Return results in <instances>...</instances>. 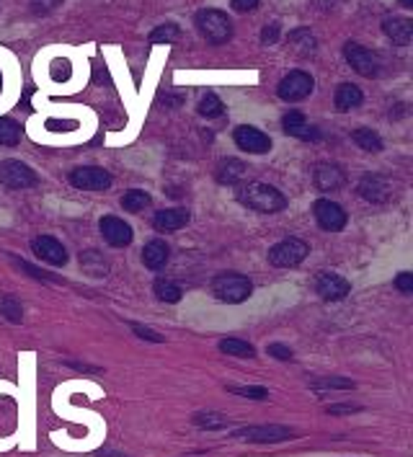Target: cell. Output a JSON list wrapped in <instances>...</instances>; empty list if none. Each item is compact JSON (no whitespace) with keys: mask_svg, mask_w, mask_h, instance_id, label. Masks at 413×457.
I'll list each match as a JSON object with an SVG mask.
<instances>
[{"mask_svg":"<svg viewBox=\"0 0 413 457\" xmlns=\"http://www.w3.org/2000/svg\"><path fill=\"white\" fill-rule=\"evenodd\" d=\"M238 439H248V442H284L292 436V429L287 426H248L235 432Z\"/></svg>","mask_w":413,"mask_h":457,"instance_id":"cell-16","label":"cell"},{"mask_svg":"<svg viewBox=\"0 0 413 457\" xmlns=\"http://www.w3.org/2000/svg\"><path fill=\"white\" fill-rule=\"evenodd\" d=\"M313 214H315V220L323 230H328V233H339L344 230V225H346V212H344V207L336 202H331V199H318V202L313 204Z\"/></svg>","mask_w":413,"mask_h":457,"instance_id":"cell-9","label":"cell"},{"mask_svg":"<svg viewBox=\"0 0 413 457\" xmlns=\"http://www.w3.org/2000/svg\"><path fill=\"white\" fill-rule=\"evenodd\" d=\"M34 254L39 256L42 261L52 266H65L67 264V251H65V245L60 241H54L49 235H39V238H34Z\"/></svg>","mask_w":413,"mask_h":457,"instance_id":"cell-13","label":"cell"},{"mask_svg":"<svg viewBox=\"0 0 413 457\" xmlns=\"http://www.w3.org/2000/svg\"><path fill=\"white\" fill-rule=\"evenodd\" d=\"M361 101H364V96H361V91L357 85L341 83L339 88H336V107H339L341 111H351V109L361 107Z\"/></svg>","mask_w":413,"mask_h":457,"instance_id":"cell-23","label":"cell"},{"mask_svg":"<svg viewBox=\"0 0 413 457\" xmlns=\"http://www.w3.org/2000/svg\"><path fill=\"white\" fill-rule=\"evenodd\" d=\"M403 8H413V0H401Z\"/></svg>","mask_w":413,"mask_h":457,"instance_id":"cell-45","label":"cell"},{"mask_svg":"<svg viewBox=\"0 0 413 457\" xmlns=\"http://www.w3.org/2000/svg\"><path fill=\"white\" fill-rule=\"evenodd\" d=\"M238 199H241L245 207H251V210L264 212V214L282 212V210L287 207L284 194L276 192L274 186H269V183H248L245 189L238 192Z\"/></svg>","mask_w":413,"mask_h":457,"instance_id":"cell-1","label":"cell"},{"mask_svg":"<svg viewBox=\"0 0 413 457\" xmlns=\"http://www.w3.org/2000/svg\"><path fill=\"white\" fill-rule=\"evenodd\" d=\"M351 140H354L361 150H367V153H380L382 150L380 135H377V132H372V129H367V127L354 129V132H351Z\"/></svg>","mask_w":413,"mask_h":457,"instance_id":"cell-25","label":"cell"},{"mask_svg":"<svg viewBox=\"0 0 413 457\" xmlns=\"http://www.w3.org/2000/svg\"><path fill=\"white\" fill-rule=\"evenodd\" d=\"M395 287L401 289L403 295H411L413 292V274L411 271H403V274H398V277H395Z\"/></svg>","mask_w":413,"mask_h":457,"instance_id":"cell-38","label":"cell"},{"mask_svg":"<svg viewBox=\"0 0 413 457\" xmlns=\"http://www.w3.org/2000/svg\"><path fill=\"white\" fill-rule=\"evenodd\" d=\"M287 44H289V49H292L297 57H310V54H315V49H318L315 36L307 32V29H295V32H289Z\"/></svg>","mask_w":413,"mask_h":457,"instance_id":"cell-21","label":"cell"},{"mask_svg":"<svg viewBox=\"0 0 413 457\" xmlns=\"http://www.w3.org/2000/svg\"><path fill=\"white\" fill-rule=\"evenodd\" d=\"M313 181L320 192H336L346 183V176L339 166H331V163H320L315 166V173H313Z\"/></svg>","mask_w":413,"mask_h":457,"instance_id":"cell-17","label":"cell"},{"mask_svg":"<svg viewBox=\"0 0 413 457\" xmlns=\"http://www.w3.org/2000/svg\"><path fill=\"white\" fill-rule=\"evenodd\" d=\"M344 57H346V63L359 75H364V78H375V75L380 73V60H377V54L372 52V49L359 47V44H354V42L346 44V47H344Z\"/></svg>","mask_w":413,"mask_h":457,"instance_id":"cell-8","label":"cell"},{"mask_svg":"<svg viewBox=\"0 0 413 457\" xmlns=\"http://www.w3.org/2000/svg\"><path fill=\"white\" fill-rule=\"evenodd\" d=\"M313 88H315V80H313V75H307L305 70H292L289 75H284L279 85H276V93L282 101H289V104H295V101H302L313 93Z\"/></svg>","mask_w":413,"mask_h":457,"instance_id":"cell-5","label":"cell"},{"mask_svg":"<svg viewBox=\"0 0 413 457\" xmlns=\"http://www.w3.org/2000/svg\"><path fill=\"white\" fill-rule=\"evenodd\" d=\"M199 114H201V117H207V119L223 117V114H225L223 101L214 96V93H207V96H201V101H199Z\"/></svg>","mask_w":413,"mask_h":457,"instance_id":"cell-30","label":"cell"},{"mask_svg":"<svg viewBox=\"0 0 413 457\" xmlns=\"http://www.w3.org/2000/svg\"><path fill=\"white\" fill-rule=\"evenodd\" d=\"M19 124L8 117H0V145H5V148H13L16 142H19Z\"/></svg>","mask_w":413,"mask_h":457,"instance_id":"cell-31","label":"cell"},{"mask_svg":"<svg viewBox=\"0 0 413 457\" xmlns=\"http://www.w3.org/2000/svg\"><path fill=\"white\" fill-rule=\"evenodd\" d=\"M181 29L176 26V23H163V26H158V29H153L148 36L150 44H170L179 39Z\"/></svg>","mask_w":413,"mask_h":457,"instance_id":"cell-29","label":"cell"},{"mask_svg":"<svg viewBox=\"0 0 413 457\" xmlns=\"http://www.w3.org/2000/svg\"><path fill=\"white\" fill-rule=\"evenodd\" d=\"M13 261H16V266H19V269H23V271H26L29 277H34V279H49L47 274H42L39 269H34L32 264H26V261H21V258H13Z\"/></svg>","mask_w":413,"mask_h":457,"instance_id":"cell-43","label":"cell"},{"mask_svg":"<svg viewBox=\"0 0 413 457\" xmlns=\"http://www.w3.org/2000/svg\"><path fill=\"white\" fill-rule=\"evenodd\" d=\"M70 183L75 189H85V192H104L111 186V173L96 166H85V168H75L70 173Z\"/></svg>","mask_w":413,"mask_h":457,"instance_id":"cell-7","label":"cell"},{"mask_svg":"<svg viewBox=\"0 0 413 457\" xmlns=\"http://www.w3.org/2000/svg\"><path fill=\"white\" fill-rule=\"evenodd\" d=\"M194 424L201 429H225L227 426V416L223 414H197L194 416Z\"/></svg>","mask_w":413,"mask_h":457,"instance_id":"cell-32","label":"cell"},{"mask_svg":"<svg viewBox=\"0 0 413 457\" xmlns=\"http://www.w3.org/2000/svg\"><path fill=\"white\" fill-rule=\"evenodd\" d=\"M276 39H279V23H269V26H264V32H261V42L276 44Z\"/></svg>","mask_w":413,"mask_h":457,"instance_id":"cell-42","label":"cell"},{"mask_svg":"<svg viewBox=\"0 0 413 457\" xmlns=\"http://www.w3.org/2000/svg\"><path fill=\"white\" fill-rule=\"evenodd\" d=\"M150 204H153L150 194L139 192V189H132V192H127L124 197H122V207L129 210V212H142V210H148Z\"/></svg>","mask_w":413,"mask_h":457,"instance_id":"cell-26","label":"cell"},{"mask_svg":"<svg viewBox=\"0 0 413 457\" xmlns=\"http://www.w3.org/2000/svg\"><path fill=\"white\" fill-rule=\"evenodd\" d=\"M0 183L8 189H32L36 183V173L21 160H3L0 163Z\"/></svg>","mask_w":413,"mask_h":457,"instance_id":"cell-6","label":"cell"},{"mask_svg":"<svg viewBox=\"0 0 413 457\" xmlns=\"http://www.w3.org/2000/svg\"><path fill=\"white\" fill-rule=\"evenodd\" d=\"M357 189H359L361 199H367V202H372V204H385L392 194L390 183L382 179V176H375V173H367V176L359 181Z\"/></svg>","mask_w":413,"mask_h":457,"instance_id":"cell-14","label":"cell"},{"mask_svg":"<svg viewBox=\"0 0 413 457\" xmlns=\"http://www.w3.org/2000/svg\"><path fill=\"white\" fill-rule=\"evenodd\" d=\"M315 292H318L323 300L336 302V300H344L346 295H349L351 285L344 277H339V274L323 271V274H318V279H315Z\"/></svg>","mask_w":413,"mask_h":457,"instance_id":"cell-12","label":"cell"},{"mask_svg":"<svg viewBox=\"0 0 413 457\" xmlns=\"http://www.w3.org/2000/svg\"><path fill=\"white\" fill-rule=\"evenodd\" d=\"M60 3H63V0H32V11L36 13V16H47V13L54 11Z\"/></svg>","mask_w":413,"mask_h":457,"instance_id":"cell-37","label":"cell"},{"mask_svg":"<svg viewBox=\"0 0 413 457\" xmlns=\"http://www.w3.org/2000/svg\"><path fill=\"white\" fill-rule=\"evenodd\" d=\"M233 140L238 148L245 150V153H254V155H261V153H269V150H271L269 135H264L261 129H256V127H248V124L235 129Z\"/></svg>","mask_w":413,"mask_h":457,"instance_id":"cell-10","label":"cell"},{"mask_svg":"<svg viewBox=\"0 0 413 457\" xmlns=\"http://www.w3.org/2000/svg\"><path fill=\"white\" fill-rule=\"evenodd\" d=\"M313 388H315V390H331V388H344V390H349V388H354V383H351V380H344V377H326V380H315Z\"/></svg>","mask_w":413,"mask_h":457,"instance_id":"cell-34","label":"cell"},{"mask_svg":"<svg viewBox=\"0 0 413 457\" xmlns=\"http://www.w3.org/2000/svg\"><path fill=\"white\" fill-rule=\"evenodd\" d=\"M220 351L223 354H230V357H256V349L248 344V341L241 339H223L220 341Z\"/></svg>","mask_w":413,"mask_h":457,"instance_id":"cell-27","label":"cell"},{"mask_svg":"<svg viewBox=\"0 0 413 457\" xmlns=\"http://www.w3.org/2000/svg\"><path fill=\"white\" fill-rule=\"evenodd\" d=\"M382 32L388 39H392V44H411L413 39V21L411 19H403V16H392V19H385L382 21Z\"/></svg>","mask_w":413,"mask_h":457,"instance_id":"cell-18","label":"cell"},{"mask_svg":"<svg viewBox=\"0 0 413 457\" xmlns=\"http://www.w3.org/2000/svg\"><path fill=\"white\" fill-rule=\"evenodd\" d=\"M0 83H3V78H0ZM0 88H3V85H0Z\"/></svg>","mask_w":413,"mask_h":457,"instance_id":"cell-47","label":"cell"},{"mask_svg":"<svg viewBox=\"0 0 413 457\" xmlns=\"http://www.w3.org/2000/svg\"><path fill=\"white\" fill-rule=\"evenodd\" d=\"M153 289H155V298H158L160 302H179L181 300V287L173 285L170 279H158V282L153 285Z\"/></svg>","mask_w":413,"mask_h":457,"instance_id":"cell-28","label":"cell"},{"mask_svg":"<svg viewBox=\"0 0 413 457\" xmlns=\"http://www.w3.org/2000/svg\"><path fill=\"white\" fill-rule=\"evenodd\" d=\"M0 313L11 320V323H21V318H23L21 305H19V302H16L13 298H3V300H0Z\"/></svg>","mask_w":413,"mask_h":457,"instance_id":"cell-33","label":"cell"},{"mask_svg":"<svg viewBox=\"0 0 413 457\" xmlns=\"http://www.w3.org/2000/svg\"><path fill=\"white\" fill-rule=\"evenodd\" d=\"M269 354L274 357V359H282V361H287V359H292V349L289 346H284V344H269Z\"/></svg>","mask_w":413,"mask_h":457,"instance_id":"cell-39","label":"cell"},{"mask_svg":"<svg viewBox=\"0 0 413 457\" xmlns=\"http://www.w3.org/2000/svg\"><path fill=\"white\" fill-rule=\"evenodd\" d=\"M307 254H310V248H307L305 241L287 238V241L269 248V264L279 266V269H292V266L302 264Z\"/></svg>","mask_w":413,"mask_h":457,"instance_id":"cell-4","label":"cell"},{"mask_svg":"<svg viewBox=\"0 0 413 457\" xmlns=\"http://www.w3.org/2000/svg\"><path fill=\"white\" fill-rule=\"evenodd\" d=\"M98 457H122V455H114V452H101Z\"/></svg>","mask_w":413,"mask_h":457,"instance_id":"cell-46","label":"cell"},{"mask_svg":"<svg viewBox=\"0 0 413 457\" xmlns=\"http://www.w3.org/2000/svg\"><path fill=\"white\" fill-rule=\"evenodd\" d=\"M49 75H52V80H67L70 78V63L67 60H54L52 65H49Z\"/></svg>","mask_w":413,"mask_h":457,"instance_id":"cell-35","label":"cell"},{"mask_svg":"<svg viewBox=\"0 0 413 457\" xmlns=\"http://www.w3.org/2000/svg\"><path fill=\"white\" fill-rule=\"evenodd\" d=\"M282 127H284V132L289 137L305 140V142H315L320 137L318 127H313L300 111H287L284 117H282Z\"/></svg>","mask_w":413,"mask_h":457,"instance_id":"cell-15","label":"cell"},{"mask_svg":"<svg viewBox=\"0 0 413 457\" xmlns=\"http://www.w3.org/2000/svg\"><path fill=\"white\" fill-rule=\"evenodd\" d=\"M168 256H170V248L166 245V241H158V238L145 243V248H142V261H145V266L153 269V271H158V269H163V266L168 264Z\"/></svg>","mask_w":413,"mask_h":457,"instance_id":"cell-20","label":"cell"},{"mask_svg":"<svg viewBox=\"0 0 413 457\" xmlns=\"http://www.w3.org/2000/svg\"><path fill=\"white\" fill-rule=\"evenodd\" d=\"M235 395H243V398H251V401H266L269 398V390L266 388H230Z\"/></svg>","mask_w":413,"mask_h":457,"instance_id":"cell-36","label":"cell"},{"mask_svg":"<svg viewBox=\"0 0 413 457\" xmlns=\"http://www.w3.org/2000/svg\"><path fill=\"white\" fill-rule=\"evenodd\" d=\"M230 5H233V11L238 13H251L258 8V0H230Z\"/></svg>","mask_w":413,"mask_h":457,"instance_id":"cell-41","label":"cell"},{"mask_svg":"<svg viewBox=\"0 0 413 457\" xmlns=\"http://www.w3.org/2000/svg\"><path fill=\"white\" fill-rule=\"evenodd\" d=\"M197 29L210 44H225L233 36V21L227 19V13L217 11V8H204L197 13Z\"/></svg>","mask_w":413,"mask_h":457,"instance_id":"cell-2","label":"cell"},{"mask_svg":"<svg viewBox=\"0 0 413 457\" xmlns=\"http://www.w3.org/2000/svg\"><path fill=\"white\" fill-rule=\"evenodd\" d=\"M212 292H214V298L227 302V305H238V302H243V300L251 298L254 285H251V279L243 277V274L227 271V274H220V277L212 282Z\"/></svg>","mask_w":413,"mask_h":457,"instance_id":"cell-3","label":"cell"},{"mask_svg":"<svg viewBox=\"0 0 413 457\" xmlns=\"http://www.w3.org/2000/svg\"><path fill=\"white\" fill-rule=\"evenodd\" d=\"M132 331L137 333L139 339H148V341H155V344H160L163 341V336H158L153 328H145V326H139V323H132Z\"/></svg>","mask_w":413,"mask_h":457,"instance_id":"cell-40","label":"cell"},{"mask_svg":"<svg viewBox=\"0 0 413 457\" xmlns=\"http://www.w3.org/2000/svg\"><path fill=\"white\" fill-rule=\"evenodd\" d=\"M245 166L243 160H238V158H227V160H220V166H217V181L220 183H238V181L243 179L245 176Z\"/></svg>","mask_w":413,"mask_h":457,"instance_id":"cell-22","label":"cell"},{"mask_svg":"<svg viewBox=\"0 0 413 457\" xmlns=\"http://www.w3.org/2000/svg\"><path fill=\"white\" fill-rule=\"evenodd\" d=\"M98 227H101V233L107 238V243L114 245V248H124V245L132 243V227L122 217L107 214V217H101Z\"/></svg>","mask_w":413,"mask_h":457,"instance_id":"cell-11","label":"cell"},{"mask_svg":"<svg viewBox=\"0 0 413 457\" xmlns=\"http://www.w3.org/2000/svg\"><path fill=\"white\" fill-rule=\"evenodd\" d=\"M80 266H83L91 277H104L109 271V261L98 254V251H83V254H80Z\"/></svg>","mask_w":413,"mask_h":457,"instance_id":"cell-24","label":"cell"},{"mask_svg":"<svg viewBox=\"0 0 413 457\" xmlns=\"http://www.w3.org/2000/svg\"><path fill=\"white\" fill-rule=\"evenodd\" d=\"M354 411H359V405H328V414L336 416V414H354Z\"/></svg>","mask_w":413,"mask_h":457,"instance_id":"cell-44","label":"cell"},{"mask_svg":"<svg viewBox=\"0 0 413 457\" xmlns=\"http://www.w3.org/2000/svg\"><path fill=\"white\" fill-rule=\"evenodd\" d=\"M186 223H189V210H183V207L160 210V212L153 217V225H155V230H160V233H176V230H181Z\"/></svg>","mask_w":413,"mask_h":457,"instance_id":"cell-19","label":"cell"}]
</instances>
